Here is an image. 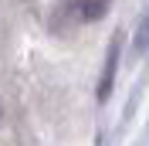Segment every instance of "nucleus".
Masks as SVG:
<instances>
[{
	"label": "nucleus",
	"mask_w": 149,
	"mask_h": 146,
	"mask_svg": "<svg viewBox=\"0 0 149 146\" xmlns=\"http://www.w3.org/2000/svg\"><path fill=\"white\" fill-rule=\"evenodd\" d=\"M146 48H149V17L142 20L139 34H136V51H146Z\"/></svg>",
	"instance_id": "obj_1"
}]
</instances>
